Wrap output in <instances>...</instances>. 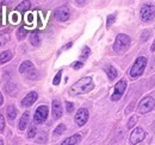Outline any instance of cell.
<instances>
[{
	"label": "cell",
	"mask_w": 155,
	"mask_h": 145,
	"mask_svg": "<svg viewBox=\"0 0 155 145\" xmlns=\"http://www.w3.org/2000/svg\"><path fill=\"white\" fill-rule=\"evenodd\" d=\"M94 87L93 81L91 77H82L79 81H77L72 87H71V95H78V94H84L87 92L92 91Z\"/></svg>",
	"instance_id": "6da1fadb"
},
{
	"label": "cell",
	"mask_w": 155,
	"mask_h": 145,
	"mask_svg": "<svg viewBox=\"0 0 155 145\" xmlns=\"http://www.w3.org/2000/svg\"><path fill=\"white\" fill-rule=\"evenodd\" d=\"M130 43H131V39L128 35L119 34L116 37V40H115V44H114V50L118 54L124 53V51H127L129 49Z\"/></svg>",
	"instance_id": "7a4b0ae2"
},
{
	"label": "cell",
	"mask_w": 155,
	"mask_h": 145,
	"mask_svg": "<svg viewBox=\"0 0 155 145\" xmlns=\"http://www.w3.org/2000/svg\"><path fill=\"white\" fill-rule=\"evenodd\" d=\"M146 66H147V58L143 57V56L138 57V58L135 61L134 66L131 67L130 72H129L130 76L134 77V79L138 77V76H141L142 72H143V70H144V68H146Z\"/></svg>",
	"instance_id": "3957f363"
},
{
	"label": "cell",
	"mask_w": 155,
	"mask_h": 145,
	"mask_svg": "<svg viewBox=\"0 0 155 145\" xmlns=\"http://www.w3.org/2000/svg\"><path fill=\"white\" fill-rule=\"evenodd\" d=\"M140 14H141V18H142L143 21H149V20H152L155 16V6L153 4H144V5L141 7Z\"/></svg>",
	"instance_id": "277c9868"
},
{
	"label": "cell",
	"mask_w": 155,
	"mask_h": 145,
	"mask_svg": "<svg viewBox=\"0 0 155 145\" xmlns=\"http://www.w3.org/2000/svg\"><path fill=\"white\" fill-rule=\"evenodd\" d=\"M155 106V100L152 98V96H146V98H143L141 101H140V104H138V111H140V113H148L149 111H152V109L154 108Z\"/></svg>",
	"instance_id": "5b68a950"
},
{
	"label": "cell",
	"mask_w": 155,
	"mask_h": 145,
	"mask_svg": "<svg viewBox=\"0 0 155 145\" xmlns=\"http://www.w3.org/2000/svg\"><path fill=\"white\" fill-rule=\"evenodd\" d=\"M125 88H127V81H125L124 79H122L120 81L117 82L116 86H115V92H114V94L111 95V100H112V101L119 100V99L122 98V95L124 94Z\"/></svg>",
	"instance_id": "8992f818"
},
{
	"label": "cell",
	"mask_w": 155,
	"mask_h": 145,
	"mask_svg": "<svg viewBox=\"0 0 155 145\" xmlns=\"http://www.w3.org/2000/svg\"><path fill=\"white\" fill-rule=\"evenodd\" d=\"M48 107L47 106H39L38 108L36 109L35 115H34V121L35 124H42L45 121L47 117H48Z\"/></svg>",
	"instance_id": "52a82bcc"
},
{
	"label": "cell",
	"mask_w": 155,
	"mask_h": 145,
	"mask_svg": "<svg viewBox=\"0 0 155 145\" xmlns=\"http://www.w3.org/2000/svg\"><path fill=\"white\" fill-rule=\"evenodd\" d=\"M69 14H71V12H69V8L67 6H60V7H58L54 11V17L58 21H66V20H68Z\"/></svg>",
	"instance_id": "ba28073f"
},
{
	"label": "cell",
	"mask_w": 155,
	"mask_h": 145,
	"mask_svg": "<svg viewBox=\"0 0 155 145\" xmlns=\"http://www.w3.org/2000/svg\"><path fill=\"white\" fill-rule=\"evenodd\" d=\"M144 137H146L144 131H143L141 127H137V128H135V130L131 132V134H130V143L133 145H135V144H137V143H140L141 140H143Z\"/></svg>",
	"instance_id": "9c48e42d"
},
{
	"label": "cell",
	"mask_w": 155,
	"mask_h": 145,
	"mask_svg": "<svg viewBox=\"0 0 155 145\" xmlns=\"http://www.w3.org/2000/svg\"><path fill=\"white\" fill-rule=\"evenodd\" d=\"M88 119V111L86 108H80L75 114V123L79 126H82L87 123Z\"/></svg>",
	"instance_id": "30bf717a"
},
{
	"label": "cell",
	"mask_w": 155,
	"mask_h": 145,
	"mask_svg": "<svg viewBox=\"0 0 155 145\" xmlns=\"http://www.w3.org/2000/svg\"><path fill=\"white\" fill-rule=\"evenodd\" d=\"M19 72L21 74H29V77L35 76V67L30 61H25L20 64Z\"/></svg>",
	"instance_id": "8fae6325"
},
{
	"label": "cell",
	"mask_w": 155,
	"mask_h": 145,
	"mask_svg": "<svg viewBox=\"0 0 155 145\" xmlns=\"http://www.w3.org/2000/svg\"><path fill=\"white\" fill-rule=\"evenodd\" d=\"M37 93L36 92H30L23 100H21V106L23 107H30L36 100H37Z\"/></svg>",
	"instance_id": "7c38bea8"
},
{
	"label": "cell",
	"mask_w": 155,
	"mask_h": 145,
	"mask_svg": "<svg viewBox=\"0 0 155 145\" xmlns=\"http://www.w3.org/2000/svg\"><path fill=\"white\" fill-rule=\"evenodd\" d=\"M53 115L55 119H58L62 115V106H61V102L58 100L53 101Z\"/></svg>",
	"instance_id": "4fadbf2b"
},
{
	"label": "cell",
	"mask_w": 155,
	"mask_h": 145,
	"mask_svg": "<svg viewBox=\"0 0 155 145\" xmlns=\"http://www.w3.org/2000/svg\"><path fill=\"white\" fill-rule=\"evenodd\" d=\"M80 139H81V136L80 134H74V136L64 139L61 145H78L79 142H80Z\"/></svg>",
	"instance_id": "5bb4252c"
},
{
	"label": "cell",
	"mask_w": 155,
	"mask_h": 145,
	"mask_svg": "<svg viewBox=\"0 0 155 145\" xmlns=\"http://www.w3.org/2000/svg\"><path fill=\"white\" fill-rule=\"evenodd\" d=\"M28 123H29V113L28 112H25L23 115H21V118H20V121H19V130H25L26 126H28Z\"/></svg>",
	"instance_id": "9a60e30c"
},
{
	"label": "cell",
	"mask_w": 155,
	"mask_h": 145,
	"mask_svg": "<svg viewBox=\"0 0 155 145\" xmlns=\"http://www.w3.org/2000/svg\"><path fill=\"white\" fill-rule=\"evenodd\" d=\"M105 72H106V74H107V77H109L110 81L115 80V79L117 77V70L112 67V66L106 67V68H105Z\"/></svg>",
	"instance_id": "2e32d148"
},
{
	"label": "cell",
	"mask_w": 155,
	"mask_h": 145,
	"mask_svg": "<svg viewBox=\"0 0 155 145\" xmlns=\"http://www.w3.org/2000/svg\"><path fill=\"white\" fill-rule=\"evenodd\" d=\"M30 42H31V44L35 45V47H37L39 43H41V38H39L38 31L31 32V35H30Z\"/></svg>",
	"instance_id": "e0dca14e"
},
{
	"label": "cell",
	"mask_w": 155,
	"mask_h": 145,
	"mask_svg": "<svg viewBox=\"0 0 155 145\" xmlns=\"http://www.w3.org/2000/svg\"><path fill=\"white\" fill-rule=\"evenodd\" d=\"M12 58V53L11 51H4V53H1L0 54V63L2 64V63H6V62H8Z\"/></svg>",
	"instance_id": "ac0fdd59"
},
{
	"label": "cell",
	"mask_w": 155,
	"mask_h": 145,
	"mask_svg": "<svg viewBox=\"0 0 155 145\" xmlns=\"http://www.w3.org/2000/svg\"><path fill=\"white\" fill-rule=\"evenodd\" d=\"M6 113H7V118L10 120H13L16 118V115H17V109H16L15 106H8L7 109H6Z\"/></svg>",
	"instance_id": "d6986e66"
},
{
	"label": "cell",
	"mask_w": 155,
	"mask_h": 145,
	"mask_svg": "<svg viewBox=\"0 0 155 145\" xmlns=\"http://www.w3.org/2000/svg\"><path fill=\"white\" fill-rule=\"evenodd\" d=\"M30 5H31L30 1H23V2H20L19 5L17 6V11H19V12H25V11H28V10L30 8Z\"/></svg>",
	"instance_id": "ffe728a7"
},
{
	"label": "cell",
	"mask_w": 155,
	"mask_h": 145,
	"mask_svg": "<svg viewBox=\"0 0 155 145\" xmlns=\"http://www.w3.org/2000/svg\"><path fill=\"white\" fill-rule=\"evenodd\" d=\"M90 53H91V50H90V48L88 47H85L84 49H82V54H81V60L84 61V60H86L88 56H90Z\"/></svg>",
	"instance_id": "44dd1931"
},
{
	"label": "cell",
	"mask_w": 155,
	"mask_h": 145,
	"mask_svg": "<svg viewBox=\"0 0 155 145\" xmlns=\"http://www.w3.org/2000/svg\"><path fill=\"white\" fill-rule=\"evenodd\" d=\"M26 36V30H25V27H19L18 29V31H17V37L19 38V39H23L24 37Z\"/></svg>",
	"instance_id": "7402d4cb"
},
{
	"label": "cell",
	"mask_w": 155,
	"mask_h": 145,
	"mask_svg": "<svg viewBox=\"0 0 155 145\" xmlns=\"http://www.w3.org/2000/svg\"><path fill=\"white\" fill-rule=\"evenodd\" d=\"M64 131H66V126H64L63 124H61V125H58V126L56 127V130L54 131V133H55L56 136H58V134H62Z\"/></svg>",
	"instance_id": "603a6c76"
},
{
	"label": "cell",
	"mask_w": 155,
	"mask_h": 145,
	"mask_svg": "<svg viewBox=\"0 0 155 145\" xmlns=\"http://www.w3.org/2000/svg\"><path fill=\"white\" fill-rule=\"evenodd\" d=\"M8 35H2V34H0V48L4 45V44H6V42L8 40Z\"/></svg>",
	"instance_id": "cb8c5ba5"
},
{
	"label": "cell",
	"mask_w": 155,
	"mask_h": 145,
	"mask_svg": "<svg viewBox=\"0 0 155 145\" xmlns=\"http://www.w3.org/2000/svg\"><path fill=\"white\" fill-rule=\"evenodd\" d=\"M115 19H116V14H110L107 17V27H110L115 23Z\"/></svg>",
	"instance_id": "d4e9b609"
},
{
	"label": "cell",
	"mask_w": 155,
	"mask_h": 145,
	"mask_svg": "<svg viewBox=\"0 0 155 145\" xmlns=\"http://www.w3.org/2000/svg\"><path fill=\"white\" fill-rule=\"evenodd\" d=\"M61 76H62V72H58L56 74V76L54 77V81H53V83L55 85V86H58V83H60V80H61Z\"/></svg>",
	"instance_id": "484cf974"
},
{
	"label": "cell",
	"mask_w": 155,
	"mask_h": 145,
	"mask_svg": "<svg viewBox=\"0 0 155 145\" xmlns=\"http://www.w3.org/2000/svg\"><path fill=\"white\" fill-rule=\"evenodd\" d=\"M66 108H67L68 113H72L74 111V105L72 102H69V101H66Z\"/></svg>",
	"instance_id": "4316f807"
},
{
	"label": "cell",
	"mask_w": 155,
	"mask_h": 145,
	"mask_svg": "<svg viewBox=\"0 0 155 145\" xmlns=\"http://www.w3.org/2000/svg\"><path fill=\"white\" fill-rule=\"evenodd\" d=\"M136 121H137V117H131L130 118V120H129V123H128V128H131V127L134 126L136 124Z\"/></svg>",
	"instance_id": "83f0119b"
},
{
	"label": "cell",
	"mask_w": 155,
	"mask_h": 145,
	"mask_svg": "<svg viewBox=\"0 0 155 145\" xmlns=\"http://www.w3.org/2000/svg\"><path fill=\"white\" fill-rule=\"evenodd\" d=\"M35 134H36V127L31 126V127H30V130H29L28 137H29V138H34V137H35Z\"/></svg>",
	"instance_id": "f1b7e54d"
},
{
	"label": "cell",
	"mask_w": 155,
	"mask_h": 145,
	"mask_svg": "<svg viewBox=\"0 0 155 145\" xmlns=\"http://www.w3.org/2000/svg\"><path fill=\"white\" fill-rule=\"evenodd\" d=\"M5 128V119L2 117V114H0V131H2Z\"/></svg>",
	"instance_id": "f546056e"
},
{
	"label": "cell",
	"mask_w": 155,
	"mask_h": 145,
	"mask_svg": "<svg viewBox=\"0 0 155 145\" xmlns=\"http://www.w3.org/2000/svg\"><path fill=\"white\" fill-rule=\"evenodd\" d=\"M143 34H144V35L141 37V40H142V42H146V40H147V38L150 36V32H149V31H144Z\"/></svg>",
	"instance_id": "4dcf8cb0"
},
{
	"label": "cell",
	"mask_w": 155,
	"mask_h": 145,
	"mask_svg": "<svg viewBox=\"0 0 155 145\" xmlns=\"http://www.w3.org/2000/svg\"><path fill=\"white\" fill-rule=\"evenodd\" d=\"M82 66H84V63H82V62H75V63H73V66H72V67H73L74 69H80Z\"/></svg>",
	"instance_id": "1f68e13d"
},
{
	"label": "cell",
	"mask_w": 155,
	"mask_h": 145,
	"mask_svg": "<svg viewBox=\"0 0 155 145\" xmlns=\"http://www.w3.org/2000/svg\"><path fill=\"white\" fill-rule=\"evenodd\" d=\"M72 44H73V43H68V44L64 47V49H68V48H71V47H72Z\"/></svg>",
	"instance_id": "d6a6232c"
},
{
	"label": "cell",
	"mask_w": 155,
	"mask_h": 145,
	"mask_svg": "<svg viewBox=\"0 0 155 145\" xmlns=\"http://www.w3.org/2000/svg\"><path fill=\"white\" fill-rule=\"evenodd\" d=\"M150 50H152V51H155V40H154V43H153V45H152V48H150Z\"/></svg>",
	"instance_id": "836d02e7"
},
{
	"label": "cell",
	"mask_w": 155,
	"mask_h": 145,
	"mask_svg": "<svg viewBox=\"0 0 155 145\" xmlns=\"http://www.w3.org/2000/svg\"><path fill=\"white\" fill-rule=\"evenodd\" d=\"M2 101H4V99H2V95H1V93H0V106H1Z\"/></svg>",
	"instance_id": "e575fe53"
},
{
	"label": "cell",
	"mask_w": 155,
	"mask_h": 145,
	"mask_svg": "<svg viewBox=\"0 0 155 145\" xmlns=\"http://www.w3.org/2000/svg\"><path fill=\"white\" fill-rule=\"evenodd\" d=\"M152 128H153V131L155 132V121L153 123V125H152Z\"/></svg>",
	"instance_id": "d590c367"
},
{
	"label": "cell",
	"mask_w": 155,
	"mask_h": 145,
	"mask_svg": "<svg viewBox=\"0 0 155 145\" xmlns=\"http://www.w3.org/2000/svg\"><path fill=\"white\" fill-rule=\"evenodd\" d=\"M0 145H4V143H2V140H0Z\"/></svg>",
	"instance_id": "8d00e7d4"
}]
</instances>
